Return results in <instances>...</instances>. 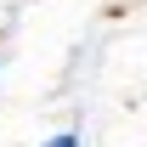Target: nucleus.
<instances>
[{
	"mask_svg": "<svg viewBox=\"0 0 147 147\" xmlns=\"http://www.w3.org/2000/svg\"><path fill=\"white\" fill-rule=\"evenodd\" d=\"M40 147H85V136H79V130H57V136H45Z\"/></svg>",
	"mask_w": 147,
	"mask_h": 147,
	"instance_id": "1",
	"label": "nucleus"
}]
</instances>
